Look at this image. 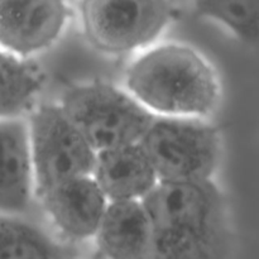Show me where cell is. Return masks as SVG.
I'll use <instances>...</instances> for the list:
<instances>
[{"label":"cell","mask_w":259,"mask_h":259,"mask_svg":"<svg viewBox=\"0 0 259 259\" xmlns=\"http://www.w3.org/2000/svg\"><path fill=\"white\" fill-rule=\"evenodd\" d=\"M152 228V255L217 258L228 249L225 200L212 179L158 181L142 199Z\"/></svg>","instance_id":"obj_1"},{"label":"cell","mask_w":259,"mask_h":259,"mask_svg":"<svg viewBox=\"0 0 259 259\" xmlns=\"http://www.w3.org/2000/svg\"><path fill=\"white\" fill-rule=\"evenodd\" d=\"M124 88L156 116L206 118L220 96L214 67L201 53L180 43L142 52L126 67Z\"/></svg>","instance_id":"obj_2"},{"label":"cell","mask_w":259,"mask_h":259,"mask_svg":"<svg viewBox=\"0 0 259 259\" xmlns=\"http://www.w3.org/2000/svg\"><path fill=\"white\" fill-rule=\"evenodd\" d=\"M60 105L96 152L137 143L156 116L125 88L103 81L71 88Z\"/></svg>","instance_id":"obj_3"},{"label":"cell","mask_w":259,"mask_h":259,"mask_svg":"<svg viewBox=\"0 0 259 259\" xmlns=\"http://www.w3.org/2000/svg\"><path fill=\"white\" fill-rule=\"evenodd\" d=\"M139 143L159 181H204L219 167V133L205 118L154 116Z\"/></svg>","instance_id":"obj_4"},{"label":"cell","mask_w":259,"mask_h":259,"mask_svg":"<svg viewBox=\"0 0 259 259\" xmlns=\"http://www.w3.org/2000/svg\"><path fill=\"white\" fill-rule=\"evenodd\" d=\"M25 121L34 196L66 180L93 174L95 148L62 106H35Z\"/></svg>","instance_id":"obj_5"},{"label":"cell","mask_w":259,"mask_h":259,"mask_svg":"<svg viewBox=\"0 0 259 259\" xmlns=\"http://www.w3.org/2000/svg\"><path fill=\"white\" fill-rule=\"evenodd\" d=\"M171 19L169 0H80L83 35L104 55H126L153 45Z\"/></svg>","instance_id":"obj_6"},{"label":"cell","mask_w":259,"mask_h":259,"mask_svg":"<svg viewBox=\"0 0 259 259\" xmlns=\"http://www.w3.org/2000/svg\"><path fill=\"white\" fill-rule=\"evenodd\" d=\"M70 18L66 0H0V47L30 58L52 47Z\"/></svg>","instance_id":"obj_7"},{"label":"cell","mask_w":259,"mask_h":259,"mask_svg":"<svg viewBox=\"0 0 259 259\" xmlns=\"http://www.w3.org/2000/svg\"><path fill=\"white\" fill-rule=\"evenodd\" d=\"M35 197L58 233L76 243L94 239L109 202L93 175L66 180Z\"/></svg>","instance_id":"obj_8"},{"label":"cell","mask_w":259,"mask_h":259,"mask_svg":"<svg viewBox=\"0 0 259 259\" xmlns=\"http://www.w3.org/2000/svg\"><path fill=\"white\" fill-rule=\"evenodd\" d=\"M91 175L109 201L142 200L159 181L139 142L96 152Z\"/></svg>","instance_id":"obj_9"},{"label":"cell","mask_w":259,"mask_h":259,"mask_svg":"<svg viewBox=\"0 0 259 259\" xmlns=\"http://www.w3.org/2000/svg\"><path fill=\"white\" fill-rule=\"evenodd\" d=\"M34 197L27 121L0 119V212L23 214Z\"/></svg>","instance_id":"obj_10"},{"label":"cell","mask_w":259,"mask_h":259,"mask_svg":"<svg viewBox=\"0 0 259 259\" xmlns=\"http://www.w3.org/2000/svg\"><path fill=\"white\" fill-rule=\"evenodd\" d=\"M93 240L96 250L106 258L152 255V228L142 200L109 201Z\"/></svg>","instance_id":"obj_11"},{"label":"cell","mask_w":259,"mask_h":259,"mask_svg":"<svg viewBox=\"0 0 259 259\" xmlns=\"http://www.w3.org/2000/svg\"><path fill=\"white\" fill-rule=\"evenodd\" d=\"M45 77L30 58L0 47V119L23 118L34 108Z\"/></svg>","instance_id":"obj_12"},{"label":"cell","mask_w":259,"mask_h":259,"mask_svg":"<svg viewBox=\"0 0 259 259\" xmlns=\"http://www.w3.org/2000/svg\"><path fill=\"white\" fill-rule=\"evenodd\" d=\"M71 255L37 224L0 212V258H63Z\"/></svg>","instance_id":"obj_13"},{"label":"cell","mask_w":259,"mask_h":259,"mask_svg":"<svg viewBox=\"0 0 259 259\" xmlns=\"http://www.w3.org/2000/svg\"><path fill=\"white\" fill-rule=\"evenodd\" d=\"M196 14L249 45L259 43V0H194Z\"/></svg>","instance_id":"obj_14"}]
</instances>
